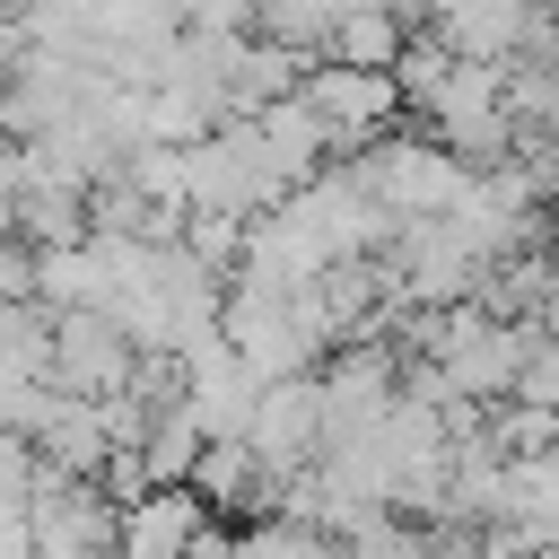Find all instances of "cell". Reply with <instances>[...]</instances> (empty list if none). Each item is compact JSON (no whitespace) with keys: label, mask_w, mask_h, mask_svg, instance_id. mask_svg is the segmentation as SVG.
Instances as JSON below:
<instances>
[{"label":"cell","mask_w":559,"mask_h":559,"mask_svg":"<svg viewBox=\"0 0 559 559\" xmlns=\"http://www.w3.org/2000/svg\"><path fill=\"white\" fill-rule=\"evenodd\" d=\"M297 96H306V114L323 122V157H349V148H367L376 131L402 122L393 79H384V70H358V61H332V52H306Z\"/></svg>","instance_id":"obj_1"},{"label":"cell","mask_w":559,"mask_h":559,"mask_svg":"<svg viewBox=\"0 0 559 559\" xmlns=\"http://www.w3.org/2000/svg\"><path fill=\"white\" fill-rule=\"evenodd\" d=\"M26 550L44 559H70V550H114V498L87 480V472H61L35 454V480H26Z\"/></svg>","instance_id":"obj_2"},{"label":"cell","mask_w":559,"mask_h":559,"mask_svg":"<svg viewBox=\"0 0 559 559\" xmlns=\"http://www.w3.org/2000/svg\"><path fill=\"white\" fill-rule=\"evenodd\" d=\"M44 384H61V393H122L131 384L122 323L105 306H61L52 314V367H44Z\"/></svg>","instance_id":"obj_3"},{"label":"cell","mask_w":559,"mask_h":559,"mask_svg":"<svg viewBox=\"0 0 559 559\" xmlns=\"http://www.w3.org/2000/svg\"><path fill=\"white\" fill-rule=\"evenodd\" d=\"M236 437L253 445L262 472H297V463H314V367L262 376L253 402H245V428H236Z\"/></svg>","instance_id":"obj_4"},{"label":"cell","mask_w":559,"mask_h":559,"mask_svg":"<svg viewBox=\"0 0 559 559\" xmlns=\"http://www.w3.org/2000/svg\"><path fill=\"white\" fill-rule=\"evenodd\" d=\"M201 498H192V480H148L140 498H122L114 507V550H131V559H183L192 550V533H201Z\"/></svg>","instance_id":"obj_5"},{"label":"cell","mask_w":559,"mask_h":559,"mask_svg":"<svg viewBox=\"0 0 559 559\" xmlns=\"http://www.w3.org/2000/svg\"><path fill=\"white\" fill-rule=\"evenodd\" d=\"M253 472H262V463H253V445H245V437H201V445H192V463H183L192 498H201L210 515H227V524L245 515V489H253Z\"/></svg>","instance_id":"obj_6"},{"label":"cell","mask_w":559,"mask_h":559,"mask_svg":"<svg viewBox=\"0 0 559 559\" xmlns=\"http://www.w3.org/2000/svg\"><path fill=\"white\" fill-rule=\"evenodd\" d=\"M402 17H393V0H358V9H341L332 26H323V44L314 52H332V61H358V70H384L393 52H402Z\"/></svg>","instance_id":"obj_7"},{"label":"cell","mask_w":559,"mask_h":559,"mask_svg":"<svg viewBox=\"0 0 559 559\" xmlns=\"http://www.w3.org/2000/svg\"><path fill=\"white\" fill-rule=\"evenodd\" d=\"M253 131L271 140V157L288 166V183H306V175L323 166V122L306 114L297 87H288V96H262V105H253Z\"/></svg>","instance_id":"obj_8"},{"label":"cell","mask_w":559,"mask_h":559,"mask_svg":"<svg viewBox=\"0 0 559 559\" xmlns=\"http://www.w3.org/2000/svg\"><path fill=\"white\" fill-rule=\"evenodd\" d=\"M210 271H227L236 262V245H245V218H227V210H183V227H175Z\"/></svg>","instance_id":"obj_9"},{"label":"cell","mask_w":559,"mask_h":559,"mask_svg":"<svg viewBox=\"0 0 559 559\" xmlns=\"http://www.w3.org/2000/svg\"><path fill=\"white\" fill-rule=\"evenodd\" d=\"M183 26H227V35H253V0H175Z\"/></svg>","instance_id":"obj_10"}]
</instances>
